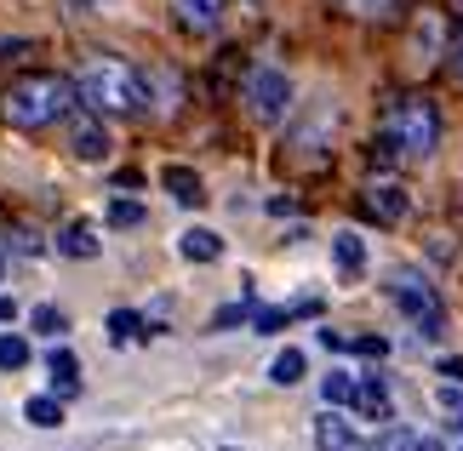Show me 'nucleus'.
Instances as JSON below:
<instances>
[{"label": "nucleus", "mask_w": 463, "mask_h": 451, "mask_svg": "<svg viewBox=\"0 0 463 451\" xmlns=\"http://www.w3.org/2000/svg\"><path fill=\"white\" fill-rule=\"evenodd\" d=\"M418 451H447V446H440V440H418Z\"/></svg>", "instance_id": "31"}, {"label": "nucleus", "mask_w": 463, "mask_h": 451, "mask_svg": "<svg viewBox=\"0 0 463 451\" xmlns=\"http://www.w3.org/2000/svg\"><path fill=\"white\" fill-rule=\"evenodd\" d=\"M0 280H6V251H0Z\"/></svg>", "instance_id": "32"}, {"label": "nucleus", "mask_w": 463, "mask_h": 451, "mask_svg": "<svg viewBox=\"0 0 463 451\" xmlns=\"http://www.w3.org/2000/svg\"><path fill=\"white\" fill-rule=\"evenodd\" d=\"M440 377H447V383H463V354H452V360H440Z\"/></svg>", "instance_id": "28"}, {"label": "nucleus", "mask_w": 463, "mask_h": 451, "mask_svg": "<svg viewBox=\"0 0 463 451\" xmlns=\"http://www.w3.org/2000/svg\"><path fill=\"white\" fill-rule=\"evenodd\" d=\"M172 17H177V29H189V34H218L223 0H172Z\"/></svg>", "instance_id": "11"}, {"label": "nucleus", "mask_w": 463, "mask_h": 451, "mask_svg": "<svg viewBox=\"0 0 463 451\" xmlns=\"http://www.w3.org/2000/svg\"><path fill=\"white\" fill-rule=\"evenodd\" d=\"M435 58H447V17H440V12H423L418 23H412V63L430 69Z\"/></svg>", "instance_id": "10"}, {"label": "nucleus", "mask_w": 463, "mask_h": 451, "mask_svg": "<svg viewBox=\"0 0 463 451\" xmlns=\"http://www.w3.org/2000/svg\"><path fill=\"white\" fill-rule=\"evenodd\" d=\"M389 303L418 326V337H440V292L418 268H395V275H389Z\"/></svg>", "instance_id": "5"}, {"label": "nucleus", "mask_w": 463, "mask_h": 451, "mask_svg": "<svg viewBox=\"0 0 463 451\" xmlns=\"http://www.w3.org/2000/svg\"><path fill=\"white\" fill-rule=\"evenodd\" d=\"M366 211H372L378 223L395 229V223L412 218V194H406L401 177H372V183H366Z\"/></svg>", "instance_id": "7"}, {"label": "nucleus", "mask_w": 463, "mask_h": 451, "mask_svg": "<svg viewBox=\"0 0 463 451\" xmlns=\"http://www.w3.org/2000/svg\"><path fill=\"white\" fill-rule=\"evenodd\" d=\"M401 0H344L349 17H361V23H383V17H395Z\"/></svg>", "instance_id": "24"}, {"label": "nucleus", "mask_w": 463, "mask_h": 451, "mask_svg": "<svg viewBox=\"0 0 463 451\" xmlns=\"http://www.w3.org/2000/svg\"><path fill=\"white\" fill-rule=\"evenodd\" d=\"M440 143V109L430 98H395L383 109V132H378V149L395 155V160H430Z\"/></svg>", "instance_id": "2"}, {"label": "nucleus", "mask_w": 463, "mask_h": 451, "mask_svg": "<svg viewBox=\"0 0 463 451\" xmlns=\"http://www.w3.org/2000/svg\"><path fill=\"white\" fill-rule=\"evenodd\" d=\"M177 251H184L189 263H218L223 258V234L218 229H184L177 234Z\"/></svg>", "instance_id": "14"}, {"label": "nucleus", "mask_w": 463, "mask_h": 451, "mask_svg": "<svg viewBox=\"0 0 463 451\" xmlns=\"http://www.w3.org/2000/svg\"><path fill=\"white\" fill-rule=\"evenodd\" d=\"M29 326L41 332V337H52V343H58V337L69 332V315H63V309H52V303H41V309L29 315Z\"/></svg>", "instance_id": "23"}, {"label": "nucleus", "mask_w": 463, "mask_h": 451, "mask_svg": "<svg viewBox=\"0 0 463 451\" xmlns=\"http://www.w3.org/2000/svg\"><path fill=\"white\" fill-rule=\"evenodd\" d=\"M160 189H166L177 206H201V201H206L201 172H189V166H166V172H160Z\"/></svg>", "instance_id": "12"}, {"label": "nucleus", "mask_w": 463, "mask_h": 451, "mask_svg": "<svg viewBox=\"0 0 463 451\" xmlns=\"http://www.w3.org/2000/svg\"><path fill=\"white\" fill-rule=\"evenodd\" d=\"M315 451H361V435H354V423L344 418V406H326L315 418Z\"/></svg>", "instance_id": "9"}, {"label": "nucleus", "mask_w": 463, "mask_h": 451, "mask_svg": "<svg viewBox=\"0 0 463 451\" xmlns=\"http://www.w3.org/2000/svg\"><path fill=\"white\" fill-rule=\"evenodd\" d=\"M12 320H17V303H12L6 292H0V326H12Z\"/></svg>", "instance_id": "29"}, {"label": "nucleus", "mask_w": 463, "mask_h": 451, "mask_svg": "<svg viewBox=\"0 0 463 451\" xmlns=\"http://www.w3.org/2000/svg\"><path fill=\"white\" fill-rule=\"evenodd\" d=\"M24 418L34 428H58L63 423V400H58V394H34V400H24Z\"/></svg>", "instance_id": "17"}, {"label": "nucleus", "mask_w": 463, "mask_h": 451, "mask_svg": "<svg viewBox=\"0 0 463 451\" xmlns=\"http://www.w3.org/2000/svg\"><path fill=\"white\" fill-rule=\"evenodd\" d=\"M332 263H337V275H361L366 268V240L354 229H337L332 234Z\"/></svg>", "instance_id": "15"}, {"label": "nucleus", "mask_w": 463, "mask_h": 451, "mask_svg": "<svg viewBox=\"0 0 463 451\" xmlns=\"http://www.w3.org/2000/svg\"><path fill=\"white\" fill-rule=\"evenodd\" d=\"M103 251V240H98V229L92 223H69L63 234H58V258H75V263H92Z\"/></svg>", "instance_id": "13"}, {"label": "nucleus", "mask_w": 463, "mask_h": 451, "mask_svg": "<svg viewBox=\"0 0 463 451\" xmlns=\"http://www.w3.org/2000/svg\"><path fill=\"white\" fill-rule=\"evenodd\" d=\"M69 109H75V80H63V75H24L6 92V120L17 132L58 126V120H69Z\"/></svg>", "instance_id": "3"}, {"label": "nucleus", "mask_w": 463, "mask_h": 451, "mask_svg": "<svg viewBox=\"0 0 463 451\" xmlns=\"http://www.w3.org/2000/svg\"><path fill=\"white\" fill-rule=\"evenodd\" d=\"M246 115L252 120H263V126H280L287 120V109H292V75L280 63H252L246 69Z\"/></svg>", "instance_id": "4"}, {"label": "nucleus", "mask_w": 463, "mask_h": 451, "mask_svg": "<svg viewBox=\"0 0 463 451\" xmlns=\"http://www.w3.org/2000/svg\"><path fill=\"white\" fill-rule=\"evenodd\" d=\"M354 418L366 423H395V400H389V383L383 377H354V400H349Z\"/></svg>", "instance_id": "8"}, {"label": "nucleus", "mask_w": 463, "mask_h": 451, "mask_svg": "<svg viewBox=\"0 0 463 451\" xmlns=\"http://www.w3.org/2000/svg\"><path fill=\"white\" fill-rule=\"evenodd\" d=\"M361 451H418V435H412L406 423H383V428H378V440L361 446Z\"/></svg>", "instance_id": "20"}, {"label": "nucleus", "mask_w": 463, "mask_h": 451, "mask_svg": "<svg viewBox=\"0 0 463 451\" xmlns=\"http://www.w3.org/2000/svg\"><path fill=\"white\" fill-rule=\"evenodd\" d=\"M349 349H361V354H372V360H383V354H389V343H383V337H349Z\"/></svg>", "instance_id": "27"}, {"label": "nucleus", "mask_w": 463, "mask_h": 451, "mask_svg": "<svg viewBox=\"0 0 463 451\" xmlns=\"http://www.w3.org/2000/svg\"><path fill=\"white\" fill-rule=\"evenodd\" d=\"M435 406H440V418H447V428L463 435V383H440L435 389Z\"/></svg>", "instance_id": "21"}, {"label": "nucleus", "mask_w": 463, "mask_h": 451, "mask_svg": "<svg viewBox=\"0 0 463 451\" xmlns=\"http://www.w3.org/2000/svg\"><path fill=\"white\" fill-rule=\"evenodd\" d=\"M69 149H75V160H86V166H103L115 149L109 126H103V115L92 109H69Z\"/></svg>", "instance_id": "6"}, {"label": "nucleus", "mask_w": 463, "mask_h": 451, "mask_svg": "<svg viewBox=\"0 0 463 451\" xmlns=\"http://www.w3.org/2000/svg\"><path fill=\"white\" fill-rule=\"evenodd\" d=\"M137 337H144V315H137V309H115L109 315V343L127 349V343H137Z\"/></svg>", "instance_id": "18"}, {"label": "nucleus", "mask_w": 463, "mask_h": 451, "mask_svg": "<svg viewBox=\"0 0 463 451\" xmlns=\"http://www.w3.org/2000/svg\"><path fill=\"white\" fill-rule=\"evenodd\" d=\"M246 315H252V303H229V309L212 315V326H235V320H246Z\"/></svg>", "instance_id": "26"}, {"label": "nucleus", "mask_w": 463, "mask_h": 451, "mask_svg": "<svg viewBox=\"0 0 463 451\" xmlns=\"http://www.w3.org/2000/svg\"><path fill=\"white\" fill-rule=\"evenodd\" d=\"M304 371H309V360H304V349H280V354H275V366H269V383H280V389H292V383H304Z\"/></svg>", "instance_id": "16"}, {"label": "nucleus", "mask_w": 463, "mask_h": 451, "mask_svg": "<svg viewBox=\"0 0 463 451\" xmlns=\"http://www.w3.org/2000/svg\"><path fill=\"white\" fill-rule=\"evenodd\" d=\"M320 400H326V406H349L354 400V377L344 366H332L326 377H320Z\"/></svg>", "instance_id": "19"}, {"label": "nucleus", "mask_w": 463, "mask_h": 451, "mask_svg": "<svg viewBox=\"0 0 463 451\" xmlns=\"http://www.w3.org/2000/svg\"><path fill=\"white\" fill-rule=\"evenodd\" d=\"M452 75L463 80V29H458V41H452Z\"/></svg>", "instance_id": "30"}, {"label": "nucleus", "mask_w": 463, "mask_h": 451, "mask_svg": "<svg viewBox=\"0 0 463 451\" xmlns=\"http://www.w3.org/2000/svg\"><path fill=\"white\" fill-rule=\"evenodd\" d=\"M144 223V201H115L109 206V229H137Z\"/></svg>", "instance_id": "25"}, {"label": "nucleus", "mask_w": 463, "mask_h": 451, "mask_svg": "<svg viewBox=\"0 0 463 451\" xmlns=\"http://www.w3.org/2000/svg\"><path fill=\"white\" fill-rule=\"evenodd\" d=\"M29 337H17V332H6V337H0V371H24L29 366Z\"/></svg>", "instance_id": "22"}, {"label": "nucleus", "mask_w": 463, "mask_h": 451, "mask_svg": "<svg viewBox=\"0 0 463 451\" xmlns=\"http://www.w3.org/2000/svg\"><path fill=\"white\" fill-rule=\"evenodd\" d=\"M75 103H86L92 115H144L155 103V86L144 69L120 58H86V69L75 75Z\"/></svg>", "instance_id": "1"}]
</instances>
